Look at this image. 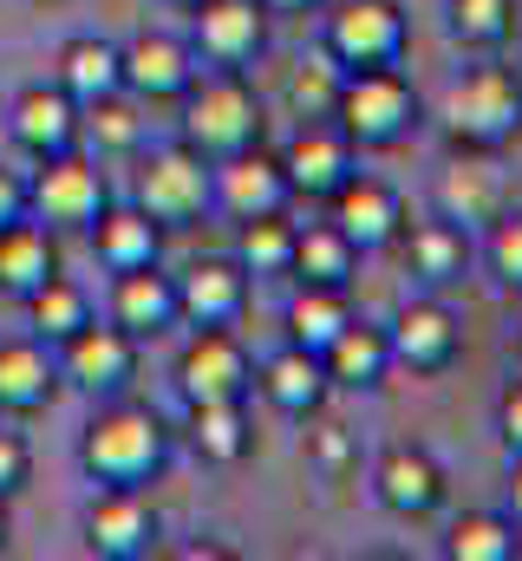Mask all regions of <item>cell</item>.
<instances>
[{"label":"cell","mask_w":522,"mask_h":561,"mask_svg":"<svg viewBox=\"0 0 522 561\" xmlns=\"http://www.w3.org/2000/svg\"><path fill=\"white\" fill-rule=\"evenodd\" d=\"M170 463V424L137 399H99V412L79 431V470L86 483H112V490H150Z\"/></svg>","instance_id":"cell-1"},{"label":"cell","mask_w":522,"mask_h":561,"mask_svg":"<svg viewBox=\"0 0 522 561\" xmlns=\"http://www.w3.org/2000/svg\"><path fill=\"white\" fill-rule=\"evenodd\" d=\"M261 131H268L261 92L242 72H229V66L196 72V79L183 85V99H177V138L190 144L196 157H209V163H223V157L261 144Z\"/></svg>","instance_id":"cell-2"},{"label":"cell","mask_w":522,"mask_h":561,"mask_svg":"<svg viewBox=\"0 0 522 561\" xmlns=\"http://www.w3.org/2000/svg\"><path fill=\"white\" fill-rule=\"evenodd\" d=\"M438 125L457 150H503L522 138V79L510 66H470L444 85Z\"/></svg>","instance_id":"cell-3"},{"label":"cell","mask_w":522,"mask_h":561,"mask_svg":"<svg viewBox=\"0 0 522 561\" xmlns=\"http://www.w3.org/2000/svg\"><path fill=\"white\" fill-rule=\"evenodd\" d=\"M130 203L170 236V229H196L209 209H216V190H209V157H196L190 144H157L150 157H137V183H130Z\"/></svg>","instance_id":"cell-4"},{"label":"cell","mask_w":522,"mask_h":561,"mask_svg":"<svg viewBox=\"0 0 522 561\" xmlns=\"http://www.w3.org/2000/svg\"><path fill=\"white\" fill-rule=\"evenodd\" d=\"M333 125L353 138V150H392L411 138L418 125V92L398 66H373V72H347L340 99H333Z\"/></svg>","instance_id":"cell-5"},{"label":"cell","mask_w":522,"mask_h":561,"mask_svg":"<svg viewBox=\"0 0 522 561\" xmlns=\"http://www.w3.org/2000/svg\"><path fill=\"white\" fill-rule=\"evenodd\" d=\"M320 53L340 72H373V66H405L411 53V20L398 0H333L320 26Z\"/></svg>","instance_id":"cell-6"},{"label":"cell","mask_w":522,"mask_h":561,"mask_svg":"<svg viewBox=\"0 0 522 561\" xmlns=\"http://www.w3.org/2000/svg\"><path fill=\"white\" fill-rule=\"evenodd\" d=\"M112 203V183L99 170V157H86L79 144L59 157H39L26 176V216H39L46 229H92V216Z\"/></svg>","instance_id":"cell-7"},{"label":"cell","mask_w":522,"mask_h":561,"mask_svg":"<svg viewBox=\"0 0 522 561\" xmlns=\"http://www.w3.org/2000/svg\"><path fill=\"white\" fill-rule=\"evenodd\" d=\"M53 359H59L66 392H86V399L99 405V399L130 392L137 359H144V340H130L118 320H86L79 333H66V340L53 346Z\"/></svg>","instance_id":"cell-8"},{"label":"cell","mask_w":522,"mask_h":561,"mask_svg":"<svg viewBox=\"0 0 522 561\" xmlns=\"http://www.w3.org/2000/svg\"><path fill=\"white\" fill-rule=\"evenodd\" d=\"M256 392V359L236 327H196L190 346L177 353V399L183 405H216V399H249Z\"/></svg>","instance_id":"cell-9"},{"label":"cell","mask_w":522,"mask_h":561,"mask_svg":"<svg viewBox=\"0 0 522 561\" xmlns=\"http://www.w3.org/2000/svg\"><path fill=\"white\" fill-rule=\"evenodd\" d=\"M79 529L99 561H144L163 542V516L150 510V490H112V483H92Z\"/></svg>","instance_id":"cell-10"},{"label":"cell","mask_w":522,"mask_h":561,"mask_svg":"<svg viewBox=\"0 0 522 561\" xmlns=\"http://www.w3.org/2000/svg\"><path fill=\"white\" fill-rule=\"evenodd\" d=\"M431 203H438V216L457 222V229H490V222L510 209V176H503L497 150H457V144H451V163L438 170Z\"/></svg>","instance_id":"cell-11"},{"label":"cell","mask_w":522,"mask_h":561,"mask_svg":"<svg viewBox=\"0 0 522 561\" xmlns=\"http://www.w3.org/2000/svg\"><path fill=\"white\" fill-rule=\"evenodd\" d=\"M0 118H7V138L20 157H59V150H72V144L86 138V105L66 92V85H20L7 105H0Z\"/></svg>","instance_id":"cell-12"},{"label":"cell","mask_w":522,"mask_h":561,"mask_svg":"<svg viewBox=\"0 0 522 561\" xmlns=\"http://www.w3.org/2000/svg\"><path fill=\"white\" fill-rule=\"evenodd\" d=\"M281 157V170H287V190H294V203H327L353 170H360V150L353 138L333 125V118H307L287 150H274Z\"/></svg>","instance_id":"cell-13"},{"label":"cell","mask_w":522,"mask_h":561,"mask_svg":"<svg viewBox=\"0 0 522 561\" xmlns=\"http://www.w3.org/2000/svg\"><path fill=\"white\" fill-rule=\"evenodd\" d=\"M327 222L360 249V255H373V249H398V236H405V196L392 190L386 176H366V170H353L333 196H327Z\"/></svg>","instance_id":"cell-14"},{"label":"cell","mask_w":522,"mask_h":561,"mask_svg":"<svg viewBox=\"0 0 522 561\" xmlns=\"http://www.w3.org/2000/svg\"><path fill=\"white\" fill-rule=\"evenodd\" d=\"M392 366H405V373H418V379H438V373H451L457 366V353H464V320L444 307V300H405L398 313H392Z\"/></svg>","instance_id":"cell-15"},{"label":"cell","mask_w":522,"mask_h":561,"mask_svg":"<svg viewBox=\"0 0 522 561\" xmlns=\"http://www.w3.org/2000/svg\"><path fill=\"white\" fill-rule=\"evenodd\" d=\"M209 190H216V209H223L229 222L274 216V209H287V203H294L287 170H281V157H274L268 144H249V150H236V157L209 163Z\"/></svg>","instance_id":"cell-16"},{"label":"cell","mask_w":522,"mask_h":561,"mask_svg":"<svg viewBox=\"0 0 522 561\" xmlns=\"http://www.w3.org/2000/svg\"><path fill=\"white\" fill-rule=\"evenodd\" d=\"M444 463L424 450V444H386L379 450V463H373V496H379V510L398 516V523H424V516H438L444 510Z\"/></svg>","instance_id":"cell-17"},{"label":"cell","mask_w":522,"mask_h":561,"mask_svg":"<svg viewBox=\"0 0 522 561\" xmlns=\"http://www.w3.org/2000/svg\"><path fill=\"white\" fill-rule=\"evenodd\" d=\"M118 53H125V92L130 99H144V105H177L183 85L203 72L196 46H190L183 33H157V26L130 33Z\"/></svg>","instance_id":"cell-18"},{"label":"cell","mask_w":522,"mask_h":561,"mask_svg":"<svg viewBox=\"0 0 522 561\" xmlns=\"http://www.w3.org/2000/svg\"><path fill=\"white\" fill-rule=\"evenodd\" d=\"M190 46H196V59L229 66V72L256 66L268 53V7L261 0H196Z\"/></svg>","instance_id":"cell-19"},{"label":"cell","mask_w":522,"mask_h":561,"mask_svg":"<svg viewBox=\"0 0 522 561\" xmlns=\"http://www.w3.org/2000/svg\"><path fill=\"white\" fill-rule=\"evenodd\" d=\"M256 280L236 255H203L177 275V313L183 327H242Z\"/></svg>","instance_id":"cell-20"},{"label":"cell","mask_w":522,"mask_h":561,"mask_svg":"<svg viewBox=\"0 0 522 561\" xmlns=\"http://www.w3.org/2000/svg\"><path fill=\"white\" fill-rule=\"evenodd\" d=\"M59 392H66V379H59V359L39 333L0 340V412L7 419H39V412H53Z\"/></svg>","instance_id":"cell-21"},{"label":"cell","mask_w":522,"mask_h":561,"mask_svg":"<svg viewBox=\"0 0 522 561\" xmlns=\"http://www.w3.org/2000/svg\"><path fill=\"white\" fill-rule=\"evenodd\" d=\"M105 320H118L130 340H163V333H177V327H183V313H177V275H163L157 262L112 275Z\"/></svg>","instance_id":"cell-22"},{"label":"cell","mask_w":522,"mask_h":561,"mask_svg":"<svg viewBox=\"0 0 522 561\" xmlns=\"http://www.w3.org/2000/svg\"><path fill=\"white\" fill-rule=\"evenodd\" d=\"M256 392L281 412V419H320V405H327V366H320V353H307V346H274L268 359H256Z\"/></svg>","instance_id":"cell-23"},{"label":"cell","mask_w":522,"mask_h":561,"mask_svg":"<svg viewBox=\"0 0 522 561\" xmlns=\"http://www.w3.org/2000/svg\"><path fill=\"white\" fill-rule=\"evenodd\" d=\"M320 366H327V386L333 392H379L392 373V333L379 327V320H347L340 333H333V346L320 353Z\"/></svg>","instance_id":"cell-24"},{"label":"cell","mask_w":522,"mask_h":561,"mask_svg":"<svg viewBox=\"0 0 522 561\" xmlns=\"http://www.w3.org/2000/svg\"><path fill=\"white\" fill-rule=\"evenodd\" d=\"M398 249H405V275L418 280V287H457V280L470 275V262H477L470 229H457V222H444V216L405 222Z\"/></svg>","instance_id":"cell-25"},{"label":"cell","mask_w":522,"mask_h":561,"mask_svg":"<svg viewBox=\"0 0 522 561\" xmlns=\"http://www.w3.org/2000/svg\"><path fill=\"white\" fill-rule=\"evenodd\" d=\"M53 275H59V229H46L39 216L0 222V300H26Z\"/></svg>","instance_id":"cell-26"},{"label":"cell","mask_w":522,"mask_h":561,"mask_svg":"<svg viewBox=\"0 0 522 561\" xmlns=\"http://www.w3.org/2000/svg\"><path fill=\"white\" fill-rule=\"evenodd\" d=\"M92 255H99V268L105 275H125V268H150V262H163V229L137 209V203H105L99 216H92Z\"/></svg>","instance_id":"cell-27"},{"label":"cell","mask_w":522,"mask_h":561,"mask_svg":"<svg viewBox=\"0 0 522 561\" xmlns=\"http://www.w3.org/2000/svg\"><path fill=\"white\" fill-rule=\"evenodd\" d=\"M53 85H66L79 105L112 99V92H125V53L112 39H99V33H72L59 46V59H53Z\"/></svg>","instance_id":"cell-28"},{"label":"cell","mask_w":522,"mask_h":561,"mask_svg":"<svg viewBox=\"0 0 522 561\" xmlns=\"http://www.w3.org/2000/svg\"><path fill=\"white\" fill-rule=\"evenodd\" d=\"M190 444L203 463L216 470H236L256 457V419H249V399H216V405H190Z\"/></svg>","instance_id":"cell-29"},{"label":"cell","mask_w":522,"mask_h":561,"mask_svg":"<svg viewBox=\"0 0 522 561\" xmlns=\"http://www.w3.org/2000/svg\"><path fill=\"white\" fill-rule=\"evenodd\" d=\"M353 275H360V249L333 222L294 229V268H287V280H300V287H353Z\"/></svg>","instance_id":"cell-30"},{"label":"cell","mask_w":522,"mask_h":561,"mask_svg":"<svg viewBox=\"0 0 522 561\" xmlns=\"http://www.w3.org/2000/svg\"><path fill=\"white\" fill-rule=\"evenodd\" d=\"M347 320H353L347 287H300V280H294V300H287V313H281L287 340H294V346H307V353H327V346H333V333H340Z\"/></svg>","instance_id":"cell-31"},{"label":"cell","mask_w":522,"mask_h":561,"mask_svg":"<svg viewBox=\"0 0 522 561\" xmlns=\"http://www.w3.org/2000/svg\"><path fill=\"white\" fill-rule=\"evenodd\" d=\"M20 307H26V333H39L46 346H59L66 333H79V327L92 320V294L66 275V268H59L53 280H39Z\"/></svg>","instance_id":"cell-32"},{"label":"cell","mask_w":522,"mask_h":561,"mask_svg":"<svg viewBox=\"0 0 522 561\" xmlns=\"http://www.w3.org/2000/svg\"><path fill=\"white\" fill-rule=\"evenodd\" d=\"M444 556L451 561H517L522 536H517V523H510V510H464L444 529Z\"/></svg>","instance_id":"cell-33"},{"label":"cell","mask_w":522,"mask_h":561,"mask_svg":"<svg viewBox=\"0 0 522 561\" xmlns=\"http://www.w3.org/2000/svg\"><path fill=\"white\" fill-rule=\"evenodd\" d=\"M236 229H242L236 236V262L249 268V280H287V268H294V229L300 222H287V209H274V216H249Z\"/></svg>","instance_id":"cell-34"},{"label":"cell","mask_w":522,"mask_h":561,"mask_svg":"<svg viewBox=\"0 0 522 561\" xmlns=\"http://www.w3.org/2000/svg\"><path fill=\"white\" fill-rule=\"evenodd\" d=\"M144 99H130V92H112V99H92L86 105V138L99 157H137L144 150Z\"/></svg>","instance_id":"cell-35"},{"label":"cell","mask_w":522,"mask_h":561,"mask_svg":"<svg viewBox=\"0 0 522 561\" xmlns=\"http://www.w3.org/2000/svg\"><path fill=\"white\" fill-rule=\"evenodd\" d=\"M517 20H522L517 0H444V26H451V39L470 46V53L510 46V39H517Z\"/></svg>","instance_id":"cell-36"},{"label":"cell","mask_w":522,"mask_h":561,"mask_svg":"<svg viewBox=\"0 0 522 561\" xmlns=\"http://www.w3.org/2000/svg\"><path fill=\"white\" fill-rule=\"evenodd\" d=\"M340 66L320 53V59H300L294 72H287V112L307 125V118H333V99H340Z\"/></svg>","instance_id":"cell-37"},{"label":"cell","mask_w":522,"mask_h":561,"mask_svg":"<svg viewBox=\"0 0 522 561\" xmlns=\"http://www.w3.org/2000/svg\"><path fill=\"white\" fill-rule=\"evenodd\" d=\"M484 262H490V275L503 280L510 294H522V209L517 203L484 229Z\"/></svg>","instance_id":"cell-38"},{"label":"cell","mask_w":522,"mask_h":561,"mask_svg":"<svg viewBox=\"0 0 522 561\" xmlns=\"http://www.w3.org/2000/svg\"><path fill=\"white\" fill-rule=\"evenodd\" d=\"M307 463H314L327 483H347V470L360 463V450H353L347 424H320V431H314V444H307Z\"/></svg>","instance_id":"cell-39"},{"label":"cell","mask_w":522,"mask_h":561,"mask_svg":"<svg viewBox=\"0 0 522 561\" xmlns=\"http://www.w3.org/2000/svg\"><path fill=\"white\" fill-rule=\"evenodd\" d=\"M26 483H33V444L20 431H0V496L13 503Z\"/></svg>","instance_id":"cell-40"},{"label":"cell","mask_w":522,"mask_h":561,"mask_svg":"<svg viewBox=\"0 0 522 561\" xmlns=\"http://www.w3.org/2000/svg\"><path fill=\"white\" fill-rule=\"evenodd\" d=\"M497 437H503L510 457H522V379L503 386V399H497Z\"/></svg>","instance_id":"cell-41"},{"label":"cell","mask_w":522,"mask_h":561,"mask_svg":"<svg viewBox=\"0 0 522 561\" xmlns=\"http://www.w3.org/2000/svg\"><path fill=\"white\" fill-rule=\"evenodd\" d=\"M13 216H26V176L13 163H0V222H13Z\"/></svg>","instance_id":"cell-42"},{"label":"cell","mask_w":522,"mask_h":561,"mask_svg":"<svg viewBox=\"0 0 522 561\" xmlns=\"http://www.w3.org/2000/svg\"><path fill=\"white\" fill-rule=\"evenodd\" d=\"M503 510H510V523L522 529V457H510V496H503Z\"/></svg>","instance_id":"cell-43"},{"label":"cell","mask_w":522,"mask_h":561,"mask_svg":"<svg viewBox=\"0 0 522 561\" xmlns=\"http://www.w3.org/2000/svg\"><path fill=\"white\" fill-rule=\"evenodd\" d=\"M268 13H314V7H327V0H261Z\"/></svg>","instance_id":"cell-44"},{"label":"cell","mask_w":522,"mask_h":561,"mask_svg":"<svg viewBox=\"0 0 522 561\" xmlns=\"http://www.w3.org/2000/svg\"><path fill=\"white\" fill-rule=\"evenodd\" d=\"M7 536H13V523H7V496H0V549H7Z\"/></svg>","instance_id":"cell-45"},{"label":"cell","mask_w":522,"mask_h":561,"mask_svg":"<svg viewBox=\"0 0 522 561\" xmlns=\"http://www.w3.org/2000/svg\"><path fill=\"white\" fill-rule=\"evenodd\" d=\"M170 7H196V0H170Z\"/></svg>","instance_id":"cell-46"},{"label":"cell","mask_w":522,"mask_h":561,"mask_svg":"<svg viewBox=\"0 0 522 561\" xmlns=\"http://www.w3.org/2000/svg\"><path fill=\"white\" fill-rule=\"evenodd\" d=\"M517 346H522V333H517Z\"/></svg>","instance_id":"cell-47"}]
</instances>
